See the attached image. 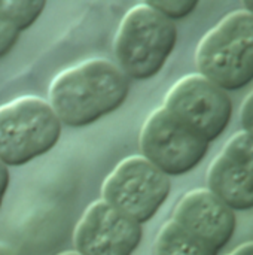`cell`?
Segmentation results:
<instances>
[{"instance_id":"obj_13","label":"cell","mask_w":253,"mask_h":255,"mask_svg":"<svg viewBox=\"0 0 253 255\" xmlns=\"http://www.w3.org/2000/svg\"><path fill=\"white\" fill-rule=\"evenodd\" d=\"M146 3L170 21L188 16L198 6L197 0H151Z\"/></svg>"},{"instance_id":"obj_11","label":"cell","mask_w":253,"mask_h":255,"mask_svg":"<svg viewBox=\"0 0 253 255\" xmlns=\"http://www.w3.org/2000/svg\"><path fill=\"white\" fill-rule=\"evenodd\" d=\"M155 255H218V251L170 220L157 236Z\"/></svg>"},{"instance_id":"obj_14","label":"cell","mask_w":253,"mask_h":255,"mask_svg":"<svg viewBox=\"0 0 253 255\" xmlns=\"http://www.w3.org/2000/svg\"><path fill=\"white\" fill-rule=\"evenodd\" d=\"M19 39V31L15 30L3 16H0V60L7 55Z\"/></svg>"},{"instance_id":"obj_1","label":"cell","mask_w":253,"mask_h":255,"mask_svg":"<svg viewBox=\"0 0 253 255\" xmlns=\"http://www.w3.org/2000/svg\"><path fill=\"white\" fill-rule=\"evenodd\" d=\"M130 93V79L113 63L91 58L60 72L48 88V103L61 126H89L119 109Z\"/></svg>"},{"instance_id":"obj_17","label":"cell","mask_w":253,"mask_h":255,"mask_svg":"<svg viewBox=\"0 0 253 255\" xmlns=\"http://www.w3.org/2000/svg\"><path fill=\"white\" fill-rule=\"evenodd\" d=\"M228 255H253V242L240 245L239 248H236L231 254Z\"/></svg>"},{"instance_id":"obj_2","label":"cell","mask_w":253,"mask_h":255,"mask_svg":"<svg viewBox=\"0 0 253 255\" xmlns=\"http://www.w3.org/2000/svg\"><path fill=\"white\" fill-rule=\"evenodd\" d=\"M177 43V28L146 1L127 10L115 34L118 67L128 79L146 81L161 72Z\"/></svg>"},{"instance_id":"obj_18","label":"cell","mask_w":253,"mask_h":255,"mask_svg":"<svg viewBox=\"0 0 253 255\" xmlns=\"http://www.w3.org/2000/svg\"><path fill=\"white\" fill-rule=\"evenodd\" d=\"M243 4H245V9L246 10H249L251 13H253V1H245Z\"/></svg>"},{"instance_id":"obj_15","label":"cell","mask_w":253,"mask_h":255,"mask_svg":"<svg viewBox=\"0 0 253 255\" xmlns=\"http://www.w3.org/2000/svg\"><path fill=\"white\" fill-rule=\"evenodd\" d=\"M240 118H242L243 128H245L243 131H246V133L253 136V90L249 93L246 100L243 102Z\"/></svg>"},{"instance_id":"obj_8","label":"cell","mask_w":253,"mask_h":255,"mask_svg":"<svg viewBox=\"0 0 253 255\" xmlns=\"http://www.w3.org/2000/svg\"><path fill=\"white\" fill-rule=\"evenodd\" d=\"M143 227L116 212L101 199L92 202L73 232L75 251L81 255H133Z\"/></svg>"},{"instance_id":"obj_10","label":"cell","mask_w":253,"mask_h":255,"mask_svg":"<svg viewBox=\"0 0 253 255\" xmlns=\"http://www.w3.org/2000/svg\"><path fill=\"white\" fill-rule=\"evenodd\" d=\"M171 220L218 253L231 241L237 224L234 211L204 188L186 193L177 202Z\"/></svg>"},{"instance_id":"obj_3","label":"cell","mask_w":253,"mask_h":255,"mask_svg":"<svg viewBox=\"0 0 253 255\" xmlns=\"http://www.w3.org/2000/svg\"><path fill=\"white\" fill-rule=\"evenodd\" d=\"M198 73L225 91L253 81V13L234 10L200 40L195 51Z\"/></svg>"},{"instance_id":"obj_16","label":"cell","mask_w":253,"mask_h":255,"mask_svg":"<svg viewBox=\"0 0 253 255\" xmlns=\"http://www.w3.org/2000/svg\"><path fill=\"white\" fill-rule=\"evenodd\" d=\"M9 181H10L9 167H6V166L0 161V208H1V203H3L4 194H6V191H7Z\"/></svg>"},{"instance_id":"obj_6","label":"cell","mask_w":253,"mask_h":255,"mask_svg":"<svg viewBox=\"0 0 253 255\" xmlns=\"http://www.w3.org/2000/svg\"><path fill=\"white\" fill-rule=\"evenodd\" d=\"M139 145L142 157L169 178L195 169L210 146L207 140L173 117L164 106L146 118Z\"/></svg>"},{"instance_id":"obj_9","label":"cell","mask_w":253,"mask_h":255,"mask_svg":"<svg viewBox=\"0 0 253 255\" xmlns=\"http://www.w3.org/2000/svg\"><path fill=\"white\" fill-rule=\"evenodd\" d=\"M207 190L233 211L253 209V136L236 133L207 170Z\"/></svg>"},{"instance_id":"obj_7","label":"cell","mask_w":253,"mask_h":255,"mask_svg":"<svg viewBox=\"0 0 253 255\" xmlns=\"http://www.w3.org/2000/svg\"><path fill=\"white\" fill-rule=\"evenodd\" d=\"M164 108L209 143L225 131L233 115L228 93L200 73L180 78L167 91Z\"/></svg>"},{"instance_id":"obj_4","label":"cell","mask_w":253,"mask_h":255,"mask_svg":"<svg viewBox=\"0 0 253 255\" xmlns=\"http://www.w3.org/2000/svg\"><path fill=\"white\" fill-rule=\"evenodd\" d=\"M61 137V123L49 103L22 96L0 105V161L19 167L49 152Z\"/></svg>"},{"instance_id":"obj_12","label":"cell","mask_w":253,"mask_h":255,"mask_svg":"<svg viewBox=\"0 0 253 255\" xmlns=\"http://www.w3.org/2000/svg\"><path fill=\"white\" fill-rule=\"evenodd\" d=\"M45 6L43 0H0V16L21 33L39 19Z\"/></svg>"},{"instance_id":"obj_5","label":"cell","mask_w":253,"mask_h":255,"mask_svg":"<svg viewBox=\"0 0 253 255\" xmlns=\"http://www.w3.org/2000/svg\"><path fill=\"white\" fill-rule=\"evenodd\" d=\"M171 182L142 155L121 160L101 185V200L128 220L143 226L170 196Z\"/></svg>"},{"instance_id":"obj_19","label":"cell","mask_w":253,"mask_h":255,"mask_svg":"<svg viewBox=\"0 0 253 255\" xmlns=\"http://www.w3.org/2000/svg\"><path fill=\"white\" fill-rule=\"evenodd\" d=\"M60 255H81L79 253H76V251H67V253H63V254Z\"/></svg>"}]
</instances>
